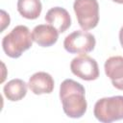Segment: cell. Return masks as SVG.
<instances>
[{
  "instance_id": "cell-5",
  "label": "cell",
  "mask_w": 123,
  "mask_h": 123,
  "mask_svg": "<svg viewBox=\"0 0 123 123\" xmlns=\"http://www.w3.org/2000/svg\"><path fill=\"white\" fill-rule=\"evenodd\" d=\"M96 44L92 34L85 30H77L69 34L63 41L64 49L71 54H86L91 52Z\"/></svg>"
},
{
  "instance_id": "cell-8",
  "label": "cell",
  "mask_w": 123,
  "mask_h": 123,
  "mask_svg": "<svg viewBox=\"0 0 123 123\" xmlns=\"http://www.w3.org/2000/svg\"><path fill=\"white\" fill-rule=\"evenodd\" d=\"M54 86L55 83L52 76L49 73L43 71L33 74L28 82L29 88L36 95L51 93L54 89Z\"/></svg>"
},
{
  "instance_id": "cell-13",
  "label": "cell",
  "mask_w": 123,
  "mask_h": 123,
  "mask_svg": "<svg viewBox=\"0 0 123 123\" xmlns=\"http://www.w3.org/2000/svg\"><path fill=\"white\" fill-rule=\"evenodd\" d=\"M119 41H120L121 46L123 47V26L121 27V29L119 31Z\"/></svg>"
},
{
  "instance_id": "cell-3",
  "label": "cell",
  "mask_w": 123,
  "mask_h": 123,
  "mask_svg": "<svg viewBox=\"0 0 123 123\" xmlns=\"http://www.w3.org/2000/svg\"><path fill=\"white\" fill-rule=\"evenodd\" d=\"M93 113L103 123L123 119V96L117 95L99 99L94 105Z\"/></svg>"
},
{
  "instance_id": "cell-2",
  "label": "cell",
  "mask_w": 123,
  "mask_h": 123,
  "mask_svg": "<svg viewBox=\"0 0 123 123\" xmlns=\"http://www.w3.org/2000/svg\"><path fill=\"white\" fill-rule=\"evenodd\" d=\"M33 44V37L30 30L25 25L15 26L2 39L4 52L10 58H19L23 52L30 49Z\"/></svg>"
},
{
  "instance_id": "cell-6",
  "label": "cell",
  "mask_w": 123,
  "mask_h": 123,
  "mask_svg": "<svg viewBox=\"0 0 123 123\" xmlns=\"http://www.w3.org/2000/svg\"><path fill=\"white\" fill-rule=\"evenodd\" d=\"M71 72L85 81H93L99 77V67L97 62L91 57L81 54L71 61Z\"/></svg>"
},
{
  "instance_id": "cell-14",
  "label": "cell",
  "mask_w": 123,
  "mask_h": 123,
  "mask_svg": "<svg viewBox=\"0 0 123 123\" xmlns=\"http://www.w3.org/2000/svg\"><path fill=\"white\" fill-rule=\"evenodd\" d=\"M112 1L115 3H118V4H123V0H112Z\"/></svg>"
},
{
  "instance_id": "cell-4",
  "label": "cell",
  "mask_w": 123,
  "mask_h": 123,
  "mask_svg": "<svg viewBox=\"0 0 123 123\" xmlns=\"http://www.w3.org/2000/svg\"><path fill=\"white\" fill-rule=\"evenodd\" d=\"M73 9L80 27L90 30L99 22V4L97 0H75Z\"/></svg>"
},
{
  "instance_id": "cell-11",
  "label": "cell",
  "mask_w": 123,
  "mask_h": 123,
  "mask_svg": "<svg viewBox=\"0 0 123 123\" xmlns=\"http://www.w3.org/2000/svg\"><path fill=\"white\" fill-rule=\"evenodd\" d=\"M3 92L8 100L13 102L19 101L27 93V84L21 79H12L4 86Z\"/></svg>"
},
{
  "instance_id": "cell-10",
  "label": "cell",
  "mask_w": 123,
  "mask_h": 123,
  "mask_svg": "<svg viewBox=\"0 0 123 123\" xmlns=\"http://www.w3.org/2000/svg\"><path fill=\"white\" fill-rule=\"evenodd\" d=\"M32 37L39 46L49 47L57 42L59 38V32L49 24H40L33 29Z\"/></svg>"
},
{
  "instance_id": "cell-7",
  "label": "cell",
  "mask_w": 123,
  "mask_h": 123,
  "mask_svg": "<svg viewBox=\"0 0 123 123\" xmlns=\"http://www.w3.org/2000/svg\"><path fill=\"white\" fill-rule=\"evenodd\" d=\"M104 68L112 86L119 90H123V57L114 56L109 58L105 62Z\"/></svg>"
},
{
  "instance_id": "cell-9",
  "label": "cell",
  "mask_w": 123,
  "mask_h": 123,
  "mask_svg": "<svg viewBox=\"0 0 123 123\" xmlns=\"http://www.w3.org/2000/svg\"><path fill=\"white\" fill-rule=\"evenodd\" d=\"M46 22L53 26L59 33L65 32L71 25V17L69 12L62 7L51 8L45 15Z\"/></svg>"
},
{
  "instance_id": "cell-12",
  "label": "cell",
  "mask_w": 123,
  "mask_h": 123,
  "mask_svg": "<svg viewBox=\"0 0 123 123\" xmlns=\"http://www.w3.org/2000/svg\"><path fill=\"white\" fill-rule=\"evenodd\" d=\"M42 10L40 0H18L17 11L27 19H36L39 16Z\"/></svg>"
},
{
  "instance_id": "cell-1",
  "label": "cell",
  "mask_w": 123,
  "mask_h": 123,
  "mask_svg": "<svg viewBox=\"0 0 123 123\" xmlns=\"http://www.w3.org/2000/svg\"><path fill=\"white\" fill-rule=\"evenodd\" d=\"M60 99L64 113L71 118H81L86 111V90L83 85L65 79L60 86Z\"/></svg>"
}]
</instances>
